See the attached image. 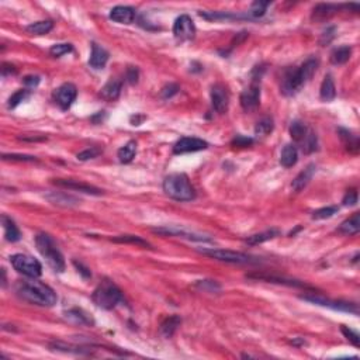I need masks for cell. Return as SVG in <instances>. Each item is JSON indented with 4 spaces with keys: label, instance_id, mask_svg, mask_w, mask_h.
<instances>
[{
    "label": "cell",
    "instance_id": "6da1fadb",
    "mask_svg": "<svg viewBox=\"0 0 360 360\" xmlns=\"http://www.w3.org/2000/svg\"><path fill=\"white\" fill-rule=\"evenodd\" d=\"M16 293L20 299L40 307H52L56 304L58 300L55 291L51 287L36 279L19 281L16 286Z\"/></svg>",
    "mask_w": 360,
    "mask_h": 360
},
{
    "label": "cell",
    "instance_id": "7a4b0ae2",
    "mask_svg": "<svg viewBox=\"0 0 360 360\" xmlns=\"http://www.w3.org/2000/svg\"><path fill=\"white\" fill-rule=\"evenodd\" d=\"M163 191L177 202H191L195 197L194 187L184 173H173L166 176L163 180Z\"/></svg>",
    "mask_w": 360,
    "mask_h": 360
},
{
    "label": "cell",
    "instance_id": "3957f363",
    "mask_svg": "<svg viewBox=\"0 0 360 360\" xmlns=\"http://www.w3.org/2000/svg\"><path fill=\"white\" fill-rule=\"evenodd\" d=\"M36 245H37L38 252L47 260L49 268H52L58 273H62L65 270V259L59 249L56 248L54 239L51 238L48 234H38L36 237Z\"/></svg>",
    "mask_w": 360,
    "mask_h": 360
},
{
    "label": "cell",
    "instance_id": "277c9868",
    "mask_svg": "<svg viewBox=\"0 0 360 360\" xmlns=\"http://www.w3.org/2000/svg\"><path fill=\"white\" fill-rule=\"evenodd\" d=\"M92 300L94 304L103 310H113L118 303L122 301V293L113 281L106 279L93 291Z\"/></svg>",
    "mask_w": 360,
    "mask_h": 360
},
{
    "label": "cell",
    "instance_id": "5b68a950",
    "mask_svg": "<svg viewBox=\"0 0 360 360\" xmlns=\"http://www.w3.org/2000/svg\"><path fill=\"white\" fill-rule=\"evenodd\" d=\"M13 268L16 269L19 273L27 276L30 279H37L43 273V266L41 263L38 262L36 257L30 256V255H24V253H17L13 255L10 257Z\"/></svg>",
    "mask_w": 360,
    "mask_h": 360
},
{
    "label": "cell",
    "instance_id": "8992f818",
    "mask_svg": "<svg viewBox=\"0 0 360 360\" xmlns=\"http://www.w3.org/2000/svg\"><path fill=\"white\" fill-rule=\"evenodd\" d=\"M301 299L305 300V301H310V303H312V304L322 305V307H330V308H332V310H338V311L353 312V314H357V312H359L356 304L346 303V301H331V300L325 299V297H322V296H319V294H315V293L304 294V296H301Z\"/></svg>",
    "mask_w": 360,
    "mask_h": 360
},
{
    "label": "cell",
    "instance_id": "52a82bcc",
    "mask_svg": "<svg viewBox=\"0 0 360 360\" xmlns=\"http://www.w3.org/2000/svg\"><path fill=\"white\" fill-rule=\"evenodd\" d=\"M202 253L207 255L210 257H214L217 260L228 263H252L255 262L252 256L242 253V252H235V250L226 249H203Z\"/></svg>",
    "mask_w": 360,
    "mask_h": 360
},
{
    "label": "cell",
    "instance_id": "ba28073f",
    "mask_svg": "<svg viewBox=\"0 0 360 360\" xmlns=\"http://www.w3.org/2000/svg\"><path fill=\"white\" fill-rule=\"evenodd\" d=\"M303 80L299 74V68H288L281 78L280 90L284 96H294L303 87Z\"/></svg>",
    "mask_w": 360,
    "mask_h": 360
},
{
    "label": "cell",
    "instance_id": "9c48e42d",
    "mask_svg": "<svg viewBox=\"0 0 360 360\" xmlns=\"http://www.w3.org/2000/svg\"><path fill=\"white\" fill-rule=\"evenodd\" d=\"M173 34L179 41H190L195 36V25L194 21L189 16H180L177 17L175 24H173Z\"/></svg>",
    "mask_w": 360,
    "mask_h": 360
},
{
    "label": "cell",
    "instance_id": "30bf717a",
    "mask_svg": "<svg viewBox=\"0 0 360 360\" xmlns=\"http://www.w3.org/2000/svg\"><path fill=\"white\" fill-rule=\"evenodd\" d=\"M241 106L245 111H252L256 109L260 102V86L257 82H253L252 85L242 92L241 94Z\"/></svg>",
    "mask_w": 360,
    "mask_h": 360
},
{
    "label": "cell",
    "instance_id": "8fae6325",
    "mask_svg": "<svg viewBox=\"0 0 360 360\" xmlns=\"http://www.w3.org/2000/svg\"><path fill=\"white\" fill-rule=\"evenodd\" d=\"M55 96L58 106L61 107L62 110H68L74 104L75 100H76L78 89L72 83H63V85L58 87Z\"/></svg>",
    "mask_w": 360,
    "mask_h": 360
},
{
    "label": "cell",
    "instance_id": "7c38bea8",
    "mask_svg": "<svg viewBox=\"0 0 360 360\" xmlns=\"http://www.w3.org/2000/svg\"><path fill=\"white\" fill-rule=\"evenodd\" d=\"M211 103L214 110L220 114H224L230 106V94L222 85H214L211 87Z\"/></svg>",
    "mask_w": 360,
    "mask_h": 360
},
{
    "label": "cell",
    "instance_id": "4fadbf2b",
    "mask_svg": "<svg viewBox=\"0 0 360 360\" xmlns=\"http://www.w3.org/2000/svg\"><path fill=\"white\" fill-rule=\"evenodd\" d=\"M208 147V144L206 141L200 140V138H182L175 144L173 147V152L180 155V153H187V152H197V151H203Z\"/></svg>",
    "mask_w": 360,
    "mask_h": 360
},
{
    "label": "cell",
    "instance_id": "5bb4252c",
    "mask_svg": "<svg viewBox=\"0 0 360 360\" xmlns=\"http://www.w3.org/2000/svg\"><path fill=\"white\" fill-rule=\"evenodd\" d=\"M52 183L59 186V187H65V189L69 190H76V191H80V193H87V194H93V195H100L103 193V190L97 189L94 187L92 184H86L82 183L79 180H67V179H55L52 180Z\"/></svg>",
    "mask_w": 360,
    "mask_h": 360
},
{
    "label": "cell",
    "instance_id": "9a60e30c",
    "mask_svg": "<svg viewBox=\"0 0 360 360\" xmlns=\"http://www.w3.org/2000/svg\"><path fill=\"white\" fill-rule=\"evenodd\" d=\"M153 232L156 234H162V235H173V237H179V238H186L190 241H200V242H210L211 239L206 237V235H200V234H194V232L186 231L183 228H176V226H166V228H156L153 230Z\"/></svg>",
    "mask_w": 360,
    "mask_h": 360
},
{
    "label": "cell",
    "instance_id": "2e32d148",
    "mask_svg": "<svg viewBox=\"0 0 360 360\" xmlns=\"http://www.w3.org/2000/svg\"><path fill=\"white\" fill-rule=\"evenodd\" d=\"M110 19L120 24H131L135 19V10L128 6H116L111 9Z\"/></svg>",
    "mask_w": 360,
    "mask_h": 360
},
{
    "label": "cell",
    "instance_id": "e0dca14e",
    "mask_svg": "<svg viewBox=\"0 0 360 360\" xmlns=\"http://www.w3.org/2000/svg\"><path fill=\"white\" fill-rule=\"evenodd\" d=\"M107 61H109V52L103 47H100L99 44L93 43L92 54H90V58H89V65L93 69H103Z\"/></svg>",
    "mask_w": 360,
    "mask_h": 360
},
{
    "label": "cell",
    "instance_id": "ac0fdd59",
    "mask_svg": "<svg viewBox=\"0 0 360 360\" xmlns=\"http://www.w3.org/2000/svg\"><path fill=\"white\" fill-rule=\"evenodd\" d=\"M121 87V80L110 79L103 86V89L100 90V96H102V99H104L106 102H114V100L120 97Z\"/></svg>",
    "mask_w": 360,
    "mask_h": 360
},
{
    "label": "cell",
    "instance_id": "d6986e66",
    "mask_svg": "<svg viewBox=\"0 0 360 360\" xmlns=\"http://www.w3.org/2000/svg\"><path fill=\"white\" fill-rule=\"evenodd\" d=\"M315 171H317V166L311 163V165L307 166L304 171L300 172L299 176L296 177L293 180V183H291V187H293L294 191H301V190L304 189L305 186L310 183V180L314 176Z\"/></svg>",
    "mask_w": 360,
    "mask_h": 360
},
{
    "label": "cell",
    "instance_id": "ffe728a7",
    "mask_svg": "<svg viewBox=\"0 0 360 360\" xmlns=\"http://www.w3.org/2000/svg\"><path fill=\"white\" fill-rule=\"evenodd\" d=\"M2 225L5 230V238L9 242H17L21 238V234L17 225L14 224L12 218H9L7 215H2Z\"/></svg>",
    "mask_w": 360,
    "mask_h": 360
},
{
    "label": "cell",
    "instance_id": "44dd1931",
    "mask_svg": "<svg viewBox=\"0 0 360 360\" xmlns=\"http://www.w3.org/2000/svg\"><path fill=\"white\" fill-rule=\"evenodd\" d=\"M182 323V319L177 315H172V317L166 318L163 322L160 323V328H159V335L165 339H169L173 336V334L176 332V330L179 328V325Z\"/></svg>",
    "mask_w": 360,
    "mask_h": 360
},
{
    "label": "cell",
    "instance_id": "7402d4cb",
    "mask_svg": "<svg viewBox=\"0 0 360 360\" xmlns=\"http://www.w3.org/2000/svg\"><path fill=\"white\" fill-rule=\"evenodd\" d=\"M318 67H319V61H318L317 58L312 56V58H308V59L299 68V74L300 76H301V80H303L304 85L314 76V74L317 72Z\"/></svg>",
    "mask_w": 360,
    "mask_h": 360
},
{
    "label": "cell",
    "instance_id": "603a6c76",
    "mask_svg": "<svg viewBox=\"0 0 360 360\" xmlns=\"http://www.w3.org/2000/svg\"><path fill=\"white\" fill-rule=\"evenodd\" d=\"M319 97L323 102H332L336 97V87L331 75H326L322 80V85L319 89Z\"/></svg>",
    "mask_w": 360,
    "mask_h": 360
},
{
    "label": "cell",
    "instance_id": "cb8c5ba5",
    "mask_svg": "<svg viewBox=\"0 0 360 360\" xmlns=\"http://www.w3.org/2000/svg\"><path fill=\"white\" fill-rule=\"evenodd\" d=\"M338 231L345 235H356L360 231V214L354 213L349 220L343 221Z\"/></svg>",
    "mask_w": 360,
    "mask_h": 360
},
{
    "label": "cell",
    "instance_id": "d4e9b609",
    "mask_svg": "<svg viewBox=\"0 0 360 360\" xmlns=\"http://www.w3.org/2000/svg\"><path fill=\"white\" fill-rule=\"evenodd\" d=\"M249 279H255V280H265L268 283H279V284H287V286L293 287H307L304 283H300L297 280H291V279H284V277H276V276L269 275H249Z\"/></svg>",
    "mask_w": 360,
    "mask_h": 360
},
{
    "label": "cell",
    "instance_id": "484cf974",
    "mask_svg": "<svg viewBox=\"0 0 360 360\" xmlns=\"http://www.w3.org/2000/svg\"><path fill=\"white\" fill-rule=\"evenodd\" d=\"M297 159H299V152H297V148L294 145H286L283 148L280 155V163L284 168H291L297 163Z\"/></svg>",
    "mask_w": 360,
    "mask_h": 360
},
{
    "label": "cell",
    "instance_id": "4316f807",
    "mask_svg": "<svg viewBox=\"0 0 360 360\" xmlns=\"http://www.w3.org/2000/svg\"><path fill=\"white\" fill-rule=\"evenodd\" d=\"M352 55V48L348 45H342L339 48H335L331 54V62L334 65H343L350 59Z\"/></svg>",
    "mask_w": 360,
    "mask_h": 360
},
{
    "label": "cell",
    "instance_id": "83f0119b",
    "mask_svg": "<svg viewBox=\"0 0 360 360\" xmlns=\"http://www.w3.org/2000/svg\"><path fill=\"white\" fill-rule=\"evenodd\" d=\"M49 202L54 203L56 206H62V207H72V206H76L79 200L75 199L72 195L65 194V193H51V194L47 195Z\"/></svg>",
    "mask_w": 360,
    "mask_h": 360
},
{
    "label": "cell",
    "instance_id": "f1b7e54d",
    "mask_svg": "<svg viewBox=\"0 0 360 360\" xmlns=\"http://www.w3.org/2000/svg\"><path fill=\"white\" fill-rule=\"evenodd\" d=\"M65 318L68 321L78 323V325H93L92 318L82 310H78V308H74V310H69V311L65 312Z\"/></svg>",
    "mask_w": 360,
    "mask_h": 360
},
{
    "label": "cell",
    "instance_id": "f546056e",
    "mask_svg": "<svg viewBox=\"0 0 360 360\" xmlns=\"http://www.w3.org/2000/svg\"><path fill=\"white\" fill-rule=\"evenodd\" d=\"M135 153H137V142L135 141H129L122 148L118 149V160L121 163H129L133 159L135 158Z\"/></svg>",
    "mask_w": 360,
    "mask_h": 360
},
{
    "label": "cell",
    "instance_id": "4dcf8cb0",
    "mask_svg": "<svg viewBox=\"0 0 360 360\" xmlns=\"http://www.w3.org/2000/svg\"><path fill=\"white\" fill-rule=\"evenodd\" d=\"M52 28H54V23L49 21V20H44V21H37V23L27 25L25 30L28 31L30 34H34V36H45Z\"/></svg>",
    "mask_w": 360,
    "mask_h": 360
},
{
    "label": "cell",
    "instance_id": "1f68e13d",
    "mask_svg": "<svg viewBox=\"0 0 360 360\" xmlns=\"http://www.w3.org/2000/svg\"><path fill=\"white\" fill-rule=\"evenodd\" d=\"M279 235H280V231H279V230H269V231L255 234V235H252L249 238H246V242L249 245H259L262 244V242H266V241L276 238V237H279Z\"/></svg>",
    "mask_w": 360,
    "mask_h": 360
},
{
    "label": "cell",
    "instance_id": "d6a6232c",
    "mask_svg": "<svg viewBox=\"0 0 360 360\" xmlns=\"http://www.w3.org/2000/svg\"><path fill=\"white\" fill-rule=\"evenodd\" d=\"M339 10V6H334V5H318L314 9V14L312 19L317 20H325L330 19L332 14H335Z\"/></svg>",
    "mask_w": 360,
    "mask_h": 360
},
{
    "label": "cell",
    "instance_id": "836d02e7",
    "mask_svg": "<svg viewBox=\"0 0 360 360\" xmlns=\"http://www.w3.org/2000/svg\"><path fill=\"white\" fill-rule=\"evenodd\" d=\"M339 133H341V138L345 142L348 151L353 153L359 152V140H357V137L346 131V129H339Z\"/></svg>",
    "mask_w": 360,
    "mask_h": 360
},
{
    "label": "cell",
    "instance_id": "e575fe53",
    "mask_svg": "<svg viewBox=\"0 0 360 360\" xmlns=\"http://www.w3.org/2000/svg\"><path fill=\"white\" fill-rule=\"evenodd\" d=\"M308 133V129L301 121H293L290 125V135L296 142H303L305 135Z\"/></svg>",
    "mask_w": 360,
    "mask_h": 360
},
{
    "label": "cell",
    "instance_id": "d590c367",
    "mask_svg": "<svg viewBox=\"0 0 360 360\" xmlns=\"http://www.w3.org/2000/svg\"><path fill=\"white\" fill-rule=\"evenodd\" d=\"M114 242H120V244H134L138 245V246H142V248H151V245L148 244L145 239H142L141 237H137V235H120V237H116L113 238Z\"/></svg>",
    "mask_w": 360,
    "mask_h": 360
},
{
    "label": "cell",
    "instance_id": "8d00e7d4",
    "mask_svg": "<svg viewBox=\"0 0 360 360\" xmlns=\"http://www.w3.org/2000/svg\"><path fill=\"white\" fill-rule=\"evenodd\" d=\"M272 131H273V120L269 117H265L260 121H257L256 127H255V134L257 137H265V135L270 134Z\"/></svg>",
    "mask_w": 360,
    "mask_h": 360
},
{
    "label": "cell",
    "instance_id": "74e56055",
    "mask_svg": "<svg viewBox=\"0 0 360 360\" xmlns=\"http://www.w3.org/2000/svg\"><path fill=\"white\" fill-rule=\"evenodd\" d=\"M318 142H317V135L314 134L312 131H308L305 138L303 140V151L305 153H311L314 151H317Z\"/></svg>",
    "mask_w": 360,
    "mask_h": 360
},
{
    "label": "cell",
    "instance_id": "f35d334b",
    "mask_svg": "<svg viewBox=\"0 0 360 360\" xmlns=\"http://www.w3.org/2000/svg\"><path fill=\"white\" fill-rule=\"evenodd\" d=\"M270 5V2H255L250 10L248 12V14L250 16V19H257V17H262L263 14L266 13V9Z\"/></svg>",
    "mask_w": 360,
    "mask_h": 360
},
{
    "label": "cell",
    "instance_id": "ab89813d",
    "mask_svg": "<svg viewBox=\"0 0 360 360\" xmlns=\"http://www.w3.org/2000/svg\"><path fill=\"white\" fill-rule=\"evenodd\" d=\"M30 96V92L28 90H17V92L13 94L12 97L9 99V103H7V107L9 109H14V107H17L21 102H24L25 99Z\"/></svg>",
    "mask_w": 360,
    "mask_h": 360
},
{
    "label": "cell",
    "instance_id": "60d3db41",
    "mask_svg": "<svg viewBox=\"0 0 360 360\" xmlns=\"http://www.w3.org/2000/svg\"><path fill=\"white\" fill-rule=\"evenodd\" d=\"M338 213V207H323L319 208L317 211L312 213V218L314 220H325V218H331Z\"/></svg>",
    "mask_w": 360,
    "mask_h": 360
},
{
    "label": "cell",
    "instance_id": "b9f144b4",
    "mask_svg": "<svg viewBox=\"0 0 360 360\" xmlns=\"http://www.w3.org/2000/svg\"><path fill=\"white\" fill-rule=\"evenodd\" d=\"M72 49H74V47H72L71 44H55V45L51 47L49 54H51L52 56H55V58H59V56L65 55V54H68V52H71Z\"/></svg>",
    "mask_w": 360,
    "mask_h": 360
},
{
    "label": "cell",
    "instance_id": "7bdbcfd3",
    "mask_svg": "<svg viewBox=\"0 0 360 360\" xmlns=\"http://www.w3.org/2000/svg\"><path fill=\"white\" fill-rule=\"evenodd\" d=\"M3 160H17V162H37L36 156H30V155H17V153H5Z\"/></svg>",
    "mask_w": 360,
    "mask_h": 360
},
{
    "label": "cell",
    "instance_id": "ee69618b",
    "mask_svg": "<svg viewBox=\"0 0 360 360\" xmlns=\"http://www.w3.org/2000/svg\"><path fill=\"white\" fill-rule=\"evenodd\" d=\"M102 153V149L100 148H89V149H85V151H82L80 153H78V159L79 160H89V159H93L96 158V156H99Z\"/></svg>",
    "mask_w": 360,
    "mask_h": 360
},
{
    "label": "cell",
    "instance_id": "f6af8a7d",
    "mask_svg": "<svg viewBox=\"0 0 360 360\" xmlns=\"http://www.w3.org/2000/svg\"><path fill=\"white\" fill-rule=\"evenodd\" d=\"M341 331H342V334H343V335L348 338V341L352 342L354 346H359V345H360L359 335H357V334H356V332H354L353 330H350V328H348V326L342 325Z\"/></svg>",
    "mask_w": 360,
    "mask_h": 360
},
{
    "label": "cell",
    "instance_id": "bcb514c9",
    "mask_svg": "<svg viewBox=\"0 0 360 360\" xmlns=\"http://www.w3.org/2000/svg\"><path fill=\"white\" fill-rule=\"evenodd\" d=\"M179 92V86L175 83H169L166 85L162 90H160V97L162 99H171L172 96H175Z\"/></svg>",
    "mask_w": 360,
    "mask_h": 360
},
{
    "label": "cell",
    "instance_id": "7dc6e473",
    "mask_svg": "<svg viewBox=\"0 0 360 360\" xmlns=\"http://www.w3.org/2000/svg\"><path fill=\"white\" fill-rule=\"evenodd\" d=\"M335 31H336L335 27H328V28H326V30L322 32L319 43L322 44V45H325V44H330L331 41L335 38Z\"/></svg>",
    "mask_w": 360,
    "mask_h": 360
},
{
    "label": "cell",
    "instance_id": "c3c4849f",
    "mask_svg": "<svg viewBox=\"0 0 360 360\" xmlns=\"http://www.w3.org/2000/svg\"><path fill=\"white\" fill-rule=\"evenodd\" d=\"M356 203H357V191H356V190L348 191V193L345 194V197H343V200H342V204H343V206H354Z\"/></svg>",
    "mask_w": 360,
    "mask_h": 360
},
{
    "label": "cell",
    "instance_id": "681fc988",
    "mask_svg": "<svg viewBox=\"0 0 360 360\" xmlns=\"http://www.w3.org/2000/svg\"><path fill=\"white\" fill-rule=\"evenodd\" d=\"M253 144V140L252 138H248V137H242V135H238L235 140L232 141V145L234 147H239V148H245L249 147Z\"/></svg>",
    "mask_w": 360,
    "mask_h": 360
},
{
    "label": "cell",
    "instance_id": "f907efd6",
    "mask_svg": "<svg viewBox=\"0 0 360 360\" xmlns=\"http://www.w3.org/2000/svg\"><path fill=\"white\" fill-rule=\"evenodd\" d=\"M197 286L202 287L203 290H208V291H220V286L213 280H203L197 283Z\"/></svg>",
    "mask_w": 360,
    "mask_h": 360
},
{
    "label": "cell",
    "instance_id": "816d5d0a",
    "mask_svg": "<svg viewBox=\"0 0 360 360\" xmlns=\"http://www.w3.org/2000/svg\"><path fill=\"white\" fill-rule=\"evenodd\" d=\"M127 80L131 85H135L138 82V69L134 67H128L127 69Z\"/></svg>",
    "mask_w": 360,
    "mask_h": 360
},
{
    "label": "cell",
    "instance_id": "f5cc1de1",
    "mask_svg": "<svg viewBox=\"0 0 360 360\" xmlns=\"http://www.w3.org/2000/svg\"><path fill=\"white\" fill-rule=\"evenodd\" d=\"M23 83H24L28 89H34V87H37L38 83H40V78H38V76H25L24 79H23Z\"/></svg>",
    "mask_w": 360,
    "mask_h": 360
},
{
    "label": "cell",
    "instance_id": "db71d44e",
    "mask_svg": "<svg viewBox=\"0 0 360 360\" xmlns=\"http://www.w3.org/2000/svg\"><path fill=\"white\" fill-rule=\"evenodd\" d=\"M16 72H17V71H16V68L13 67V65H9V63H3V65H2V75H3V76L14 75Z\"/></svg>",
    "mask_w": 360,
    "mask_h": 360
},
{
    "label": "cell",
    "instance_id": "11a10c76",
    "mask_svg": "<svg viewBox=\"0 0 360 360\" xmlns=\"http://www.w3.org/2000/svg\"><path fill=\"white\" fill-rule=\"evenodd\" d=\"M74 265L76 266V269H78V272H80V273L85 276V277H90V276H92V273L89 272V269L83 268V266H82V263H78L76 260H75Z\"/></svg>",
    "mask_w": 360,
    "mask_h": 360
},
{
    "label": "cell",
    "instance_id": "9f6ffc18",
    "mask_svg": "<svg viewBox=\"0 0 360 360\" xmlns=\"http://www.w3.org/2000/svg\"><path fill=\"white\" fill-rule=\"evenodd\" d=\"M2 275H3V281H2V284H3V287H6V270H5V269H2Z\"/></svg>",
    "mask_w": 360,
    "mask_h": 360
}]
</instances>
